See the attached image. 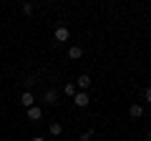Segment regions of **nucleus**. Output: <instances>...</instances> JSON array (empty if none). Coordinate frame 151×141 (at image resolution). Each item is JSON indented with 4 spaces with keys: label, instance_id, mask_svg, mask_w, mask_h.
Instances as JSON below:
<instances>
[{
    "label": "nucleus",
    "instance_id": "1",
    "mask_svg": "<svg viewBox=\"0 0 151 141\" xmlns=\"http://www.w3.org/2000/svg\"><path fill=\"white\" fill-rule=\"evenodd\" d=\"M73 103H76V106H78V109H86L88 103H91V101H88V93H86V91L76 93V96H73Z\"/></svg>",
    "mask_w": 151,
    "mask_h": 141
},
{
    "label": "nucleus",
    "instance_id": "2",
    "mask_svg": "<svg viewBox=\"0 0 151 141\" xmlns=\"http://www.w3.org/2000/svg\"><path fill=\"white\" fill-rule=\"evenodd\" d=\"M70 38V33H68V28H55V40H58V43H65V40Z\"/></svg>",
    "mask_w": 151,
    "mask_h": 141
},
{
    "label": "nucleus",
    "instance_id": "3",
    "mask_svg": "<svg viewBox=\"0 0 151 141\" xmlns=\"http://www.w3.org/2000/svg\"><path fill=\"white\" fill-rule=\"evenodd\" d=\"M20 103H23V106H25V109H30L33 103H35V98H33V93H30V91H25V93H23V96H20Z\"/></svg>",
    "mask_w": 151,
    "mask_h": 141
},
{
    "label": "nucleus",
    "instance_id": "4",
    "mask_svg": "<svg viewBox=\"0 0 151 141\" xmlns=\"http://www.w3.org/2000/svg\"><path fill=\"white\" fill-rule=\"evenodd\" d=\"M40 116H43V111L38 109V106H30V109H28V119H30V121H38Z\"/></svg>",
    "mask_w": 151,
    "mask_h": 141
},
{
    "label": "nucleus",
    "instance_id": "5",
    "mask_svg": "<svg viewBox=\"0 0 151 141\" xmlns=\"http://www.w3.org/2000/svg\"><path fill=\"white\" fill-rule=\"evenodd\" d=\"M45 103H48V106H53L55 101H58V91H53V88H50V91H45Z\"/></svg>",
    "mask_w": 151,
    "mask_h": 141
},
{
    "label": "nucleus",
    "instance_id": "6",
    "mask_svg": "<svg viewBox=\"0 0 151 141\" xmlns=\"http://www.w3.org/2000/svg\"><path fill=\"white\" fill-rule=\"evenodd\" d=\"M129 114L134 116V119H141V116H144V109H141L139 103H134V106H131V109H129Z\"/></svg>",
    "mask_w": 151,
    "mask_h": 141
},
{
    "label": "nucleus",
    "instance_id": "7",
    "mask_svg": "<svg viewBox=\"0 0 151 141\" xmlns=\"http://www.w3.org/2000/svg\"><path fill=\"white\" fill-rule=\"evenodd\" d=\"M81 55H83V50L78 48V45H73V48L68 50V58H73V60H78V58H81Z\"/></svg>",
    "mask_w": 151,
    "mask_h": 141
},
{
    "label": "nucleus",
    "instance_id": "8",
    "mask_svg": "<svg viewBox=\"0 0 151 141\" xmlns=\"http://www.w3.org/2000/svg\"><path fill=\"white\" fill-rule=\"evenodd\" d=\"M78 86H81V88H83V91H86V88H88V86H91V78H88V76H86V73H83V76H78Z\"/></svg>",
    "mask_w": 151,
    "mask_h": 141
},
{
    "label": "nucleus",
    "instance_id": "9",
    "mask_svg": "<svg viewBox=\"0 0 151 141\" xmlns=\"http://www.w3.org/2000/svg\"><path fill=\"white\" fill-rule=\"evenodd\" d=\"M60 131H63V126H60L58 121H53V124H50V134H53V136H58Z\"/></svg>",
    "mask_w": 151,
    "mask_h": 141
},
{
    "label": "nucleus",
    "instance_id": "10",
    "mask_svg": "<svg viewBox=\"0 0 151 141\" xmlns=\"http://www.w3.org/2000/svg\"><path fill=\"white\" fill-rule=\"evenodd\" d=\"M20 10H23V13H25V15H30V13H33V5H30V3H25V5H23V8H20Z\"/></svg>",
    "mask_w": 151,
    "mask_h": 141
},
{
    "label": "nucleus",
    "instance_id": "11",
    "mask_svg": "<svg viewBox=\"0 0 151 141\" xmlns=\"http://www.w3.org/2000/svg\"><path fill=\"white\" fill-rule=\"evenodd\" d=\"M65 96H76V86L68 83V86H65Z\"/></svg>",
    "mask_w": 151,
    "mask_h": 141
},
{
    "label": "nucleus",
    "instance_id": "12",
    "mask_svg": "<svg viewBox=\"0 0 151 141\" xmlns=\"http://www.w3.org/2000/svg\"><path fill=\"white\" fill-rule=\"evenodd\" d=\"M144 98H146V103H151V86L144 91Z\"/></svg>",
    "mask_w": 151,
    "mask_h": 141
},
{
    "label": "nucleus",
    "instance_id": "13",
    "mask_svg": "<svg viewBox=\"0 0 151 141\" xmlns=\"http://www.w3.org/2000/svg\"><path fill=\"white\" fill-rule=\"evenodd\" d=\"M91 136H93V131H86V134H81V141H88Z\"/></svg>",
    "mask_w": 151,
    "mask_h": 141
},
{
    "label": "nucleus",
    "instance_id": "14",
    "mask_svg": "<svg viewBox=\"0 0 151 141\" xmlns=\"http://www.w3.org/2000/svg\"><path fill=\"white\" fill-rule=\"evenodd\" d=\"M30 141H45V139H43V136H33Z\"/></svg>",
    "mask_w": 151,
    "mask_h": 141
},
{
    "label": "nucleus",
    "instance_id": "15",
    "mask_svg": "<svg viewBox=\"0 0 151 141\" xmlns=\"http://www.w3.org/2000/svg\"><path fill=\"white\" fill-rule=\"evenodd\" d=\"M149 139H151V131H149Z\"/></svg>",
    "mask_w": 151,
    "mask_h": 141
}]
</instances>
